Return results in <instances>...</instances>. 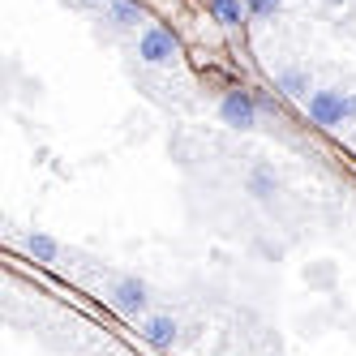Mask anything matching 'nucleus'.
<instances>
[{"mask_svg": "<svg viewBox=\"0 0 356 356\" xmlns=\"http://www.w3.org/2000/svg\"><path fill=\"white\" fill-rule=\"evenodd\" d=\"M344 116H352V120H356V94H348V99H344Z\"/></svg>", "mask_w": 356, "mask_h": 356, "instance_id": "f8f14e48", "label": "nucleus"}, {"mask_svg": "<svg viewBox=\"0 0 356 356\" xmlns=\"http://www.w3.org/2000/svg\"><path fill=\"white\" fill-rule=\"evenodd\" d=\"M279 86H283L288 94H305V90H309V77L296 73V69H288V73H279Z\"/></svg>", "mask_w": 356, "mask_h": 356, "instance_id": "0eeeda50", "label": "nucleus"}, {"mask_svg": "<svg viewBox=\"0 0 356 356\" xmlns=\"http://www.w3.org/2000/svg\"><path fill=\"white\" fill-rule=\"evenodd\" d=\"M210 9H215V18L223 26H236L240 22V0H210Z\"/></svg>", "mask_w": 356, "mask_h": 356, "instance_id": "423d86ee", "label": "nucleus"}, {"mask_svg": "<svg viewBox=\"0 0 356 356\" xmlns=\"http://www.w3.org/2000/svg\"><path fill=\"white\" fill-rule=\"evenodd\" d=\"M327 5H344V0H327Z\"/></svg>", "mask_w": 356, "mask_h": 356, "instance_id": "ddd939ff", "label": "nucleus"}, {"mask_svg": "<svg viewBox=\"0 0 356 356\" xmlns=\"http://www.w3.org/2000/svg\"><path fill=\"white\" fill-rule=\"evenodd\" d=\"M116 305H120L125 314H142V309H147V288H142L138 279H125L116 288Z\"/></svg>", "mask_w": 356, "mask_h": 356, "instance_id": "20e7f679", "label": "nucleus"}, {"mask_svg": "<svg viewBox=\"0 0 356 356\" xmlns=\"http://www.w3.org/2000/svg\"><path fill=\"white\" fill-rule=\"evenodd\" d=\"M30 253H39L43 262H56V240H47V236H30Z\"/></svg>", "mask_w": 356, "mask_h": 356, "instance_id": "6e6552de", "label": "nucleus"}, {"mask_svg": "<svg viewBox=\"0 0 356 356\" xmlns=\"http://www.w3.org/2000/svg\"><path fill=\"white\" fill-rule=\"evenodd\" d=\"M147 339H151V344H159V348H168L172 339H176V322H172V318H151Z\"/></svg>", "mask_w": 356, "mask_h": 356, "instance_id": "39448f33", "label": "nucleus"}, {"mask_svg": "<svg viewBox=\"0 0 356 356\" xmlns=\"http://www.w3.org/2000/svg\"><path fill=\"white\" fill-rule=\"evenodd\" d=\"M249 189L257 193V198H266V193L275 189V181H270V172H266V168H262V172H253V176H249Z\"/></svg>", "mask_w": 356, "mask_h": 356, "instance_id": "1a4fd4ad", "label": "nucleus"}, {"mask_svg": "<svg viewBox=\"0 0 356 356\" xmlns=\"http://www.w3.org/2000/svg\"><path fill=\"white\" fill-rule=\"evenodd\" d=\"M219 116L223 125H232V129H253V116H257V103L249 99L245 90H232L228 99L219 103Z\"/></svg>", "mask_w": 356, "mask_h": 356, "instance_id": "f257e3e1", "label": "nucleus"}, {"mask_svg": "<svg viewBox=\"0 0 356 356\" xmlns=\"http://www.w3.org/2000/svg\"><path fill=\"white\" fill-rule=\"evenodd\" d=\"M309 116L318 120V125H339L344 120V94L339 90H314L309 94Z\"/></svg>", "mask_w": 356, "mask_h": 356, "instance_id": "f03ea898", "label": "nucleus"}, {"mask_svg": "<svg viewBox=\"0 0 356 356\" xmlns=\"http://www.w3.org/2000/svg\"><path fill=\"white\" fill-rule=\"evenodd\" d=\"M249 9L253 13H275V9H279V0H249Z\"/></svg>", "mask_w": 356, "mask_h": 356, "instance_id": "9b49d317", "label": "nucleus"}, {"mask_svg": "<svg viewBox=\"0 0 356 356\" xmlns=\"http://www.w3.org/2000/svg\"><path fill=\"white\" fill-rule=\"evenodd\" d=\"M176 52V39L168 35V30H147V35L138 39V56L147 64H168Z\"/></svg>", "mask_w": 356, "mask_h": 356, "instance_id": "7ed1b4c3", "label": "nucleus"}, {"mask_svg": "<svg viewBox=\"0 0 356 356\" xmlns=\"http://www.w3.org/2000/svg\"><path fill=\"white\" fill-rule=\"evenodd\" d=\"M112 18H116L120 26H129V22H138V9H134V5H129V0H120V5H116V9H112Z\"/></svg>", "mask_w": 356, "mask_h": 356, "instance_id": "9d476101", "label": "nucleus"}]
</instances>
